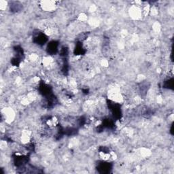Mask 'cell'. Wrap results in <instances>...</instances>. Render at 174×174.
<instances>
[{
    "mask_svg": "<svg viewBox=\"0 0 174 174\" xmlns=\"http://www.w3.org/2000/svg\"><path fill=\"white\" fill-rule=\"evenodd\" d=\"M58 46L59 44L56 41H52L50 43H48L47 50L48 53H50L51 55L55 54L58 52Z\"/></svg>",
    "mask_w": 174,
    "mask_h": 174,
    "instance_id": "6da1fadb",
    "label": "cell"
},
{
    "mask_svg": "<svg viewBox=\"0 0 174 174\" xmlns=\"http://www.w3.org/2000/svg\"><path fill=\"white\" fill-rule=\"evenodd\" d=\"M110 164L108 163L102 162L100 164H99L98 169L99 170H101V173H108L110 171Z\"/></svg>",
    "mask_w": 174,
    "mask_h": 174,
    "instance_id": "7a4b0ae2",
    "label": "cell"
}]
</instances>
